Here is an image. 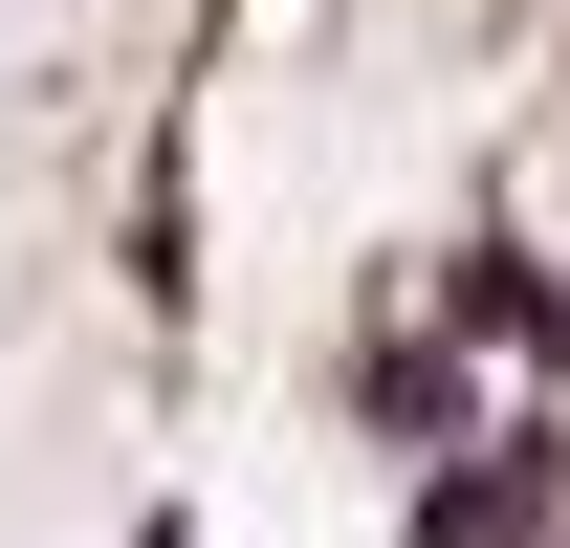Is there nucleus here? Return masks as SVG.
Segmentation results:
<instances>
[{"label":"nucleus","instance_id":"obj_1","mask_svg":"<svg viewBox=\"0 0 570 548\" xmlns=\"http://www.w3.org/2000/svg\"><path fill=\"white\" fill-rule=\"evenodd\" d=\"M395 548H570V439H549V417H504V439H439Z\"/></svg>","mask_w":570,"mask_h":548},{"label":"nucleus","instance_id":"obj_3","mask_svg":"<svg viewBox=\"0 0 570 548\" xmlns=\"http://www.w3.org/2000/svg\"><path fill=\"white\" fill-rule=\"evenodd\" d=\"M352 417H373V439H439V417H461L439 330H373V351H352Z\"/></svg>","mask_w":570,"mask_h":548},{"label":"nucleus","instance_id":"obj_2","mask_svg":"<svg viewBox=\"0 0 570 548\" xmlns=\"http://www.w3.org/2000/svg\"><path fill=\"white\" fill-rule=\"evenodd\" d=\"M461 351H527V373H570V285L527 264V242H461V307H439Z\"/></svg>","mask_w":570,"mask_h":548}]
</instances>
